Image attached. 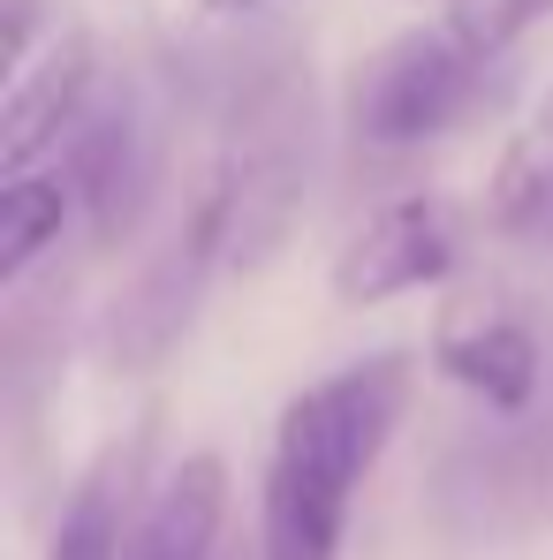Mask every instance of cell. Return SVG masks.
Masks as SVG:
<instances>
[{
	"label": "cell",
	"instance_id": "obj_15",
	"mask_svg": "<svg viewBox=\"0 0 553 560\" xmlns=\"http://www.w3.org/2000/svg\"><path fill=\"white\" fill-rule=\"evenodd\" d=\"M8 8V77L31 61V38H38V0H0Z\"/></svg>",
	"mask_w": 553,
	"mask_h": 560
},
{
	"label": "cell",
	"instance_id": "obj_1",
	"mask_svg": "<svg viewBox=\"0 0 553 560\" xmlns=\"http://www.w3.org/2000/svg\"><path fill=\"white\" fill-rule=\"evenodd\" d=\"M410 357L379 349L319 386H303L274 424L266 500H258V560H342L349 500L387 455V440L410 417Z\"/></svg>",
	"mask_w": 553,
	"mask_h": 560
},
{
	"label": "cell",
	"instance_id": "obj_9",
	"mask_svg": "<svg viewBox=\"0 0 553 560\" xmlns=\"http://www.w3.org/2000/svg\"><path fill=\"white\" fill-rule=\"evenodd\" d=\"M220 530H228V463L183 455L168 485L145 500L122 560H220Z\"/></svg>",
	"mask_w": 553,
	"mask_h": 560
},
{
	"label": "cell",
	"instance_id": "obj_14",
	"mask_svg": "<svg viewBox=\"0 0 553 560\" xmlns=\"http://www.w3.org/2000/svg\"><path fill=\"white\" fill-rule=\"evenodd\" d=\"M500 228H508L516 243H531V250H553V137H546V152L508 183V197H500Z\"/></svg>",
	"mask_w": 553,
	"mask_h": 560
},
{
	"label": "cell",
	"instance_id": "obj_7",
	"mask_svg": "<svg viewBox=\"0 0 553 560\" xmlns=\"http://www.w3.org/2000/svg\"><path fill=\"white\" fill-rule=\"evenodd\" d=\"M61 175L77 183V205L92 220V235H122L152 189V129L137 114V98H92V114L69 129V144L54 152Z\"/></svg>",
	"mask_w": 553,
	"mask_h": 560
},
{
	"label": "cell",
	"instance_id": "obj_11",
	"mask_svg": "<svg viewBox=\"0 0 553 560\" xmlns=\"http://www.w3.org/2000/svg\"><path fill=\"white\" fill-rule=\"evenodd\" d=\"M77 212H84V205H77V183L61 175V160L8 175V189H0V280L31 273V266L61 243V228H69Z\"/></svg>",
	"mask_w": 553,
	"mask_h": 560
},
{
	"label": "cell",
	"instance_id": "obj_3",
	"mask_svg": "<svg viewBox=\"0 0 553 560\" xmlns=\"http://www.w3.org/2000/svg\"><path fill=\"white\" fill-rule=\"evenodd\" d=\"M228 258H235V243H228V205H220V189L205 183L197 205L183 212V228H175V235L137 266V280L114 295L106 334H99V357H106L114 372H160V364L175 357V341L189 334L205 288H212V273H220Z\"/></svg>",
	"mask_w": 553,
	"mask_h": 560
},
{
	"label": "cell",
	"instance_id": "obj_10",
	"mask_svg": "<svg viewBox=\"0 0 553 560\" xmlns=\"http://www.w3.org/2000/svg\"><path fill=\"white\" fill-rule=\"evenodd\" d=\"M553 492V463H546V440H493V447H470L448 463V508H470L477 515V530H485V515H500L508 500L531 515L539 500Z\"/></svg>",
	"mask_w": 553,
	"mask_h": 560
},
{
	"label": "cell",
	"instance_id": "obj_17",
	"mask_svg": "<svg viewBox=\"0 0 553 560\" xmlns=\"http://www.w3.org/2000/svg\"><path fill=\"white\" fill-rule=\"evenodd\" d=\"M205 8H220V15H235V8H258V0H205Z\"/></svg>",
	"mask_w": 553,
	"mask_h": 560
},
{
	"label": "cell",
	"instance_id": "obj_6",
	"mask_svg": "<svg viewBox=\"0 0 553 560\" xmlns=\"http://www.w3.org/2000/svg\"><path fill=\"white\" fill-rule=\"evenodd\" d=\"M99 98V46L84 31L54 38L46 54H31L15 77H8V106H0V167L23 175L38 167L46 152L69 144V129L92 114Z\"/></svg>",
	"mask_w": 553,
	"mask_h": 560
},
{
	"label": "cell",
	"instance_id": "obj_5",
	"mask_svg": "<svg viewBox=\"0 0 553 560\" xmlns=\"http://www.w3.org/2000/svg\"><path fill=\"white\" fill-rule=\"evenodd\" d=\"M456 250H462L456 212H448L440 197L410 189V197L379 205L365 228L342 243V258H334V303L371 311V303L417 295V288H433V280L456 273Z\"/></svg>",
	"mask_w": 553,
	"mask_h": 560
},
{
	"label": "cell",
	"instance_id": "obj_18",
	"mask_svg": "<svg viewBox=\"0 0 553 560\" xmlns=\"http://www.w3.org/2000/svg\"><path fill=\"white\" fill-rule=\"evenodd\" d=\"M425 8H440V0H425Z\"/></svg>",
	"mask_w": 553,
	"mask_h": 560
},
{
	"label": "cell",
	"instance_id": "obj_13",
	"mask_svg": "<svg viewBox=\"0 0 553 560\" xmlns=\"http://www.w3.org/2000/svg\"><path fill=\"white\" fill-rule=\"evenodd\" d=\"M546 15H553V0H456V15H448V23H456L462 38L493 61V54H508L523 31H539Z\"/></svg>",
	"mask_w": 553,
	"mask_h": 560
},
{
	"label": "cell",
	"instance_id": "obj_8",
	"mask_svg": "<svg viewBox=\"0 0 553 560\" xmlns=\"http://www.w3.org/2000/svg\"><path fill=\"white\" fill-rule=\"evenodd\" d=\"M433 364L456 378L462 394H477L485 409H531L539 401V378H546V349L539 334L516 318V311H493V303H462L440 318L433 334Z\"/></svg>",
	"mask_w": 553,
	"mask_h": 560
},
{
	"label": "cell",
	"instance_id": "obj_12",
	"mask_svg": "<svg viewBox=\"0 0 553 560\" xmlns=\"http://www.w3.org/2000/svg\"><path fill=\"white\" fill-rule=\"evenodd\" d=\"M122 515H129V455H99L84 485L69 492L46 560H122Z\"/></svg>",
	"mask_w": 553,
	"mask_h": 560
},
{
	"label": "cell",
	"instance_id": "obj_16",
	"mask_svg": "<svg viewBox=\"0 0 553 560\" xmlns=\"http://www.w3.org/2000/svg\"><path fill=\"white\" fill-rule=\"evenodd\" d=\"M546 137H553V92L539 98V144H546Z\"/></svg>",
	"mask_w": 553,
	"mask_h": 560
},
{
	"label": "cell",
	"instance_id": "obj_2",
	"mask_svg": "<svg viewBox=\"0 0 553 560\" xmlns=\"http://www.w3.org/2000/svg\"><path fill=\"white\" fill-rule=\"evenodd\" d=\"M228 205V243L243 266L274 258L311 197V77L296 61H266L228 98V152L212 167Z\"/></svg>",
	"mask_w": 553,
	"mask_h": 560
},
{
	"label": "cell",
	"instance_id": "obj_4",
	"mask_svg": "<svg viewBox=\"0 0 553 560\" xmlns=\"http://www.w3.org/2000/svg\"><path fill=\"white\" fill-rule=\"evenodd\" d=\"M477 69H485V54L456 23L402 31L379 54H365V69L349 84V121L379 152H417V144L448 137L462 121V106L477 92Z\"/></svg>",
	"mask_w": 553,
	"mask_h": 560
}]
</instances>
